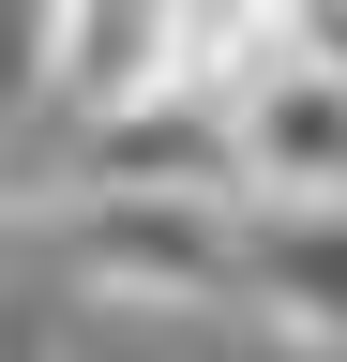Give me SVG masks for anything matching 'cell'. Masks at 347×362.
<instances>
[{"label": "cell", "instance_id": "obj_5", "mask_svg": "<svg viewBox=\"0 0 347 362\" xmlns=\"http://www.w3.org/2000/svg\"><path fill=\"white\" fill-rule=\"evenodd\" d=\"M46 90L91 106V121L151 106V0H61L46 16Z\"/></svg>", "mask_w": 347, "mask_h": 362}, {"label": "cell", "instance_id": "obj_4", "mask_svg": "<svg viewBox=\"0 0 347 362\" xmlns=\"http://www.w3.org/2000/svg\"><path fill=\"white\" fill-rule=\"evenodd\" d=\"M242 272L272 287V317H287L302 347L347 362V197L332 211H242Z\"/></svg>", "mask_w": 347, "mask_h": 362}, {"label": "cell", "instance_id": "obj_1", "mask_svg": "<svg viewBox=\"0 0 347 362\" xmlns=\"http://www.w3.org/2000/svg\"><path fill=\"white\" fill-rule=\"evenodd\" d=\"M76 287L106 302H227L242 287V211L227 197H91L76 211Z\"/></svg>", "mask_w": 347, "mask_h": 362}, {"label": "cell", "instance_id": "obj_2", "mask_svg": "<svg viewBox=\"0 0 347 362\" xmlns=\"http://www.w3.org/2000/svg\"><path fill=\"white\" fill-rule=\"evenodd\" d=\"M227 166H242V211H332L347 197V90L287 61L257 106H227Z\"/></svg>", "mask_w": 347, "mask_h": 362}, {"label": "cell", "instance_id": "obj_7", "mask_svg": "<svg viewBox=\"0 0 347 362\" xmlns=\"http://www.w3.org/2000/svg\"><path fill=\"white\" fill-rule=\"evenodd\" d=\"M16 257H30V226H16V211H0V272H16Z\"/></svg>", "mask_w": 347, "mask_h": 362}, {"label": "cell", "instance_id": "obj_3", "mask_svg": "<svg viewBox=\"0 0 347 362\" xmlns=\"http://www.w3.org/2000/svg\"><path fill=\"white\" fill-rule=\"evenodd\" d=\"M91 197H227L242 211L227 121H196V106H121V121H91Z\"/></svg>", "mask_w": 347, "mask_h": 362}, {"label": "cell", "instance_id": "obj_6", "mask_svg": "<svg viewBox=\"0 0 347 362\" xmlns=\"http://www.w3.org/2000/svg\"><path fill=\"white\" fill-rule=\"evenodd\" d=\"M0 106H46V16L0 0Z\"/></svg>", "mask_w": 347, "mask_h": 362}]
</instances>
